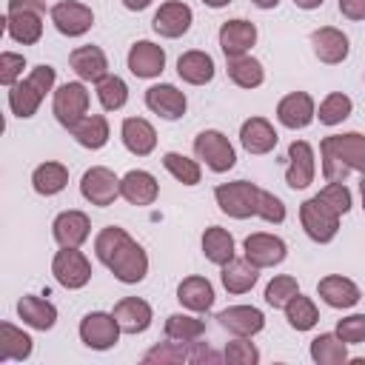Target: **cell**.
<instances>
[{
    "mask_svg": "<svg viewBox=\"0 0 365 365\" xmlns=\"http://www.w3.org/2000/svg\"><path fill=\"white\" fill-rule=\"evenodd\" d=\"M94 254L125 285H137L148 274V254L120 225H106L94 237Z\"/></svg>",
    "mask_w": 365,
    "mask_h": 365,
    "instance_id": "1",
    "label": "cell"
},
{
    "mask_svg": "<svg viewBox=\"0 0 365 365\" xmlns=\"http://www.w3.org/2000/svg\"><path fill=\"white\" fill-rule=\"evenodd\" d=\"M54 80H57V71L46 63L34 66L23 80H17L11 88H9V108L14 117L20 120H29L37 114L40 103L46 100V94L54 88Z\"/></svg>",
    "mask_w": 365,
    "mask_h": 365,
    "instance_id": "2",
    "label": "cell"
},
{
    "mask_svg": "<svg viewBox=\"0 0 365 365\" xmlns=\"http://www.w3.org/2000/svg\"><path fill=\"white\" fill-rule=\"evenodd\" d=\"M214 200L222 214L234 220H248L257 217V202H259V188L248 180H234V182H220L214 188Z\"/></svg>",
    "mask_w": 365,
    "mask_h": 365,
    "instance_id": "3",
    "label": "cell"
},
{
    "mask_svg": "<svg viewBox=\"0 0 365 365\" xmlns=\"http://www.w3.org/2000/svg\"><path fill=\"white\" fill-rule=\"evenodd\" d=\"M194 154L197 160H202L214 174H225L234 168L237 163V151L234 145L228 143V137L217 128H205L194 137Z\"/></svg>",
    "mask_w": 365,
    "mask_h": 365,
    "instance_id": "4",
    "label": "cell"
},
{
    "mask_svg": "<svg viewBox=\"0 0 365 365\" xmlns=\"http://www.w3.org/2000/svg\"><path fill=\"white\" fill-rule=\"evenodd\" d=\"M299 222H302V231L319 245L331 242L339 231V214L328 208L317 194L299 205Z\"/></svg>",
    "mask_w": 365,
    "mask_h": 365,
    "instance_id": "5",
    "label": "cell"
},
{
    "mask_svg": "<svg viewBox=\"0 0 365 365\" xmlns=\"http://www.w3.org/2000/svg\"><path fill=\"white\" fill-rule=\"evenodd\" d=\"M123 328L117 322L114 314L108 311H88L83 319H80V339L86 348L91 351H108L117 345Z\"/></svg>",
    "mask_w": 365,
    "mask_h": 365,
    "instance_id": "6",
    "label": "cell"
},
{
    "mask_svg": "<svg viewBox=\"0 0 365 365\" xmlns=\"http://www.w3.org/2000/svg\"><path fill=\"white\" fill-rule=\"evenodd\" d=\"M51 111H54V117H57V123L63 128H71L77 120H83L88 114V88H86V83L83 80L63 83L54 91Z\"/></svg>",
    "mask_w": 365,
    "mask_h": 365,
    "instance_id": "7",
    "label": "cell"
},
{
    "mask_svg": "<svg viewBox=\"0 0 365 365\" xmlns=\"http://www.w3.org/2000/svg\"><path fill=\"white\" fill-rule=\"evenodd\" d=\"M51 274L54 279L68 288V291H77V288H86L88 279H91V262L88 257L80 251V248H60L51 259Z\"/></svg>",
    "mask_w": 365,
    "mask_h": 365,
    "instance_id": "8",
    "label": "cell"
},
{
    "mask_svg": "<svg viewBox=\"0 0 365 365\" xmlns=\"http://www.w3.org/2000/svg\"><path fill=\"white\" fill-rule=\"evenodd\" d=\"M80 194H83L86 202L106 208V205H111L120 197V177L111 168H106V165H94V168H88L83 174Z\"/></svg>",
    "mask_w": 365,
    "mask_h": 365,
    "instance_id": "9",
    "label": "cell"
},
{
    "mask_svg": "<svg viewBox=\"0 0 365 365\" xmlns=\"http://www.w3.org/2000/svg\"><path fill=\"white\" fill-rule=\"evenodd\" d=\"M242 254L248 262H254L257 268H274L285 259L288 254V245L282 237L277 234H265V231H257V234H248L245 242H242Z\"/></svg>",
    "mask_w": 365,
    "mask_h": 365,
    "instance_id": "10",
    "label": "cell"
},
{
    "mask_svg": "<svg viewBox=\"0 0 365 365\" xmlns=\"http://www.w3.org/2000/svg\"><path fill=\"white\" fill-rule=\"evenodd\" d=\"M51 23L66 37H83L94 23V11L77 0H60L51 6Z\"/></svg>",
    "mask_w": 365,
    "mask_h": 365,
    "instance_id": "11",
    "label": "cell"
},
{
    "mask_svg": "<svg viewBox=\"0 0 365 365\" xmlns=\"http://www.w3.org/2000/svg\"><path fill=\"white\" fill-rule=\"evenodd\" d=\"M317 163H314V148L305 140H294L288 145V168H285V185L294 191H302L314 182Z\"/></svg>",
    "mask_w": 365,
    "mask_h": 365,
    "instance_id": "12",
    "label": "cell"
},
{
    "mask_svg": "<svg viewBox=\"0 0 365 365\" xmlns=\"http://www.w3.org/2000/svg\"><path fill=\"white\" fill-rule=\"evenodd\" d=\"M191 23H194V11H191V6H185L182 0H168V3H163V6L154 11V20H151L154 31H157L160 37H168V40L182 37V34L191 29Z\"/></svg>",
    "mask_w": 365,
    "mask_h": 365,
    "instance_id": "13",
    "label": "cell"
},
{
    "mask_svg": "<svg viewBox=\"0 0 365 365\" xmlns=\"http://www.w3.org/2000/svg\"><path fill=\"white\" fill-rule=\"evenodd\" d=\"M51 234H54L60 248H80L88 240V234H91V220H88V214L68 208V211L54 217Z\"/></svg>",
    "mask_w": 365,
    "mask_h": 365,
    "instance_id": "14",
    "label": "cell"
},
{
    "mask_svg": "<svg viewBox=\"0 0 365 365\" xmlns=\"http://www.w3.org/2000/svg\"><path fill=\"white\" fill-rule=\"evenodd\" d=\"M165 68V51L163 46L151 43V40H137L131 48H128V71L140 80H151V77H160Z\"/></svg>",
    "mask_w": 365,
    "mask_h": 365,
    "instance_id": "15",
    "label": "cell"
},
{
    "mask_svg": "<svg viewBox=\"0 0 365 365\" xmlns=\"http://www.w3.org/2000/svg\"><path fill=\"white\" fill-rule=\"evenodd\" d=\"M145 106H148V111H154L163 120H180L188 108V100L177 86L157 83V86L145 88Z\"/></svg>",
    "mask_w": 365,
    "mask_h": 365,
    "instance_id": "16",
    "label": "cell"
},
{
    "mask_svg": "<svg viewBox=\"0 0 365 365\" xmlns=\"http://www.w3.org/2000/svg\"><path fill=\"white\" fill-rule=\"evenodd\" d=\"M314 117H317V106L308 91H291L277 103V120L285 128H294V131L305 128L314 123Z\"/></svg>",
    "mask_w": 365,
    "mask_h": 365,
    "instance_id": "17",
    "label": "cell"
},
{
    "mask_svg": "<svg viewBox=\"0 0 365 365\" xmlns=\"http://www.w3.org/2000/svg\"><path fill=\"white\" fill-rule=\"evenodd\" d=\"M217 40H220V48H222L225 57L248 54L251 46L257 43V26H254L251 20H242V17H237V20H225V23L220 26Z\"/></svg>",
    "mask_w": 365,
    "mask_h": 365,
    "instance_id": "18",
    "label": "cell"
},
{
    "mask_svg": "<svg viewBox=\"0 0 365 365\" xmlns=\"http://www.w3.org/2000/svg\"><path fill=\"white\" fill-rule=\"evenodd\" d=\"M217 322L234 336H254L265 328V314L254 305H228L217 314Z\"/></svg>",
    "mask_w": 365,
    "mask_h": 365,
    "instance_id": "19",
    "label": "cell"
},
{
    "mask_svg": "<svg viewBox=\"0 0 365 365\" xmlns=\"http://www.w3.org/2000/svg\"><path fill=\"white\" fill-rule=\"evenodd\" d=\"M311 48L317 54L319 63H328V66H336L348 57L351 46H348V37L345 31L334 29V26H322V29H314L311 31Z\"/></svg>",
    "mask_w": 365,
    "mask_h": 365,
    "instance_id": "20",
    "label": "cell"
},
{
    "mask_svg": "<svg viewBox=\"0 0 365 365\" xmlns=\"http://www.w3.org/2000/svg\"><path fill=\"white\" fill-rule=\"evenodd\" d=\"M160 194V182L154 180L151 171L143 168H131L120 177V197L131 205H151Z\"/></svg>",
    "mask_w": 365,
    "mask_h": 365,
    "instance_id": "21",
    "label": "cell"
},
{
    "mask_svg": "<svg viewBox=\"0 0 365 365\" xmlns=\"http://www.w3.org/2000/svg\"><path fill=\"white\" fill-rule=\"evenodd\" d=\"M317 291H319V299L325 305H331V308H354L362 299L359 285L354 279H348V277H339V274L322 277L319 285H317Z\"/></svg>",
    "mask_w": 365,
    "mask_h": 365,
    "instance_id": "22",
    "label": "cell"
},
{
    "mask_svg": "<svg viewBox=\"0 0 365 365\" xmlns=\"http://www.w3.org/2000/svg\"><path fill=\"white\" fill-rule=\"evenodd\" d=\"M120 137L134 157H148L157 148V131L145 117H125L120 125Z\"/></svg>",
    "mask_w": 365,
    "mask_h": 365,
    "instance_id": "23",
    "label": "cell"
},
{
    "mask_svg": "<svg viewBox=\"0 0 365 365\" xmlns=\"http://www.w3.org/2000/svg\"><path fill=\"white\" fill-rule=\"evenodd\" d=\"M68 63H71L74 74L83 83H100L108 74V60H106V51L100 46H80V48H74L68 54Z\"/></svg>",
    "mask_w": 365,
    "mask_h": 365,
    "instance_id": "24",
    "label": "cell"
},
{
    "mask_svg": "<svg viewBox=\"0 0 365 365\" xmlns=\"http://www.w3.org/2000/svg\"><path fill=\"white\" fill-rule=\"evenodd\" d=\"M111 314L117 317L123 334H143V331H148V325H151V319H154L151 305H148L145 299H140V297H123V299L114 305Z\"/></svg>",
    "mask_w": 365,
    "mask_h": 365,
    "instance_id": "25",
    "label": "cell"
},
{
    "mask_svg": "<svg viewBox=\"0 0 365 365\" xmlns=\"http://www.w3.org/2000/svg\"><path fill=\"white\" fill-rule=\"evenodd\" d=\"M3 23H6V31H9V37L14 43L34 46L43 37V11H29V9L6 11Z\"/></svg>",
    "mask_w": 365,
    "mask_h": 365,
    "instance_id": "26",
    "label": "cell"
},
{
    "mask_svg": "<svg viewBox=\"0 0 365 365\" xmlns=\"http://www.w3.org/2000/svg\"><path fill=\"white\" fill-rule=\"evenodd\" d=\"M214 71H217L214 57L208 51H200V48H191V51L180 54V60H177V74L188 86H205V83H211L214 80Z\"/></svg>",
    "mask_w": 365,
    "mask_h": 365,
    "instance_id": "27",
    "label": "cell"
},
{
    "mask_svg": "<svg viewBox=\"0 0 365 365\" xmlns=\"http://www.w3.org/2000/svg\"><path fill=\"white\" fill-rule=\"evenodd\" d=\"M240 143L248 154H268L277 145V131L265 117H248L240 125Z\"/></svg>",
    "mask_w": 365,
    "mask_h": 365,
    "instance_id": "28",
    "label": "cell"
},
{
    "mask_svg": "<svg viewBox=\"0 0 365 365\" xmlns=\"http://www.w3.org/2000/svg\"><path fill=\"white\" fill-rule=\"evenodd\" d=\"M325 143L331 145V151H334L351 171L365 174V134H359V131L331 134V137H325Z\"/></svg>",
    "mask_w": 365,
    "mask_h": 365,
    "instance_id": "29",
    "label": "cell"
},
{
    "mask_svg": "<svg viewBox=\"0 0 365 365\" xmlns=\"http://www.w3.org/2000/svg\"><path fill=\"white\" fill-rule=\"evenodd\" d=\"M177 299L182 308H188L194 314H205L214 305V285L205 277H185L177 285Z\"/></svg>",
    "mask_w": 365,
    "mask_h": 365,
    "instance_id": "30",
    "label": "cell"
},
{
    "mask_svg": "<svg viewBox=\"0 0 365 365\" xmlns=\"http://www.w3.org/2000/svg\"><path fill=\"white\" fill-rule=\"evenodd\" d=\"M17 314H20V319H23L29 328H34V331H48V328H54V322H57V308H54L48 299L34 297V294L20 297Z\"/></svg>",
    "mask_w": 365,
    "mask_h": 365,
    "instance_id": "31",
    "label": "cell"
},
{
    "mask_svg": "<svg viewBox=\"0 0 365 365\" xmlns=\"http://www.w3.org/2000/svg\"><path fill=\"white\" fill-rule=\"evenodd\" d=\"M220 279H222V288H225L228 294H245V291H251V288L257 285V279H259V268H257L254 262H248L245 257H242V259L234 257L231 262L222 265Z\"/></svg>",
    "mask_w": 365,
    "mask_h": 365,
    "instance_id": "32",
    "label": "cell"
},
{
    "mask_svg": "<svg viewBox=\"0 0 365 365\" xmlns=\"http://www.w3.org/2000/svg\"><path fill=\"white\" fill-rule=\"evenodd\" d=\"M31 336L11 325V322H0V362H23L31 356Z\"/></svg>",
    "mask_w": 365,
    "mask_h": 365,
    "instance_id": "33",
    "label": "cell"
},
{
    "mask_svg": "<svg viewBox=\"0 0 365 365\" xmlns=\"http://www.w3.org/2000/svg\"><path fill=\"white\" fill-rule=\"evenodd\" d=\"M68 131H71V137H74L83 148H91V151L103 148V145L108 143V137H111V131H108V120H106L103 114H86V117L77 120Z\"/></svg>",
    "mask_w": 365,
    "mask_h": 365,
    "instance_id": "34",
    "label": "cell"
},
{
    "mask_svg": "<svg viewBox=\"0 0 365 365\" xmlns=\"http://www.w3.org/2000/svg\"><path fill=\"white\" fill-rule=\"evenodd\" d=\"M225 71H228L231 83L240 86V88H257V86H262V80H265L262 63H259L257 57H251V54L225 57Z\"/></svg>",
    "mask_w": 365,
    "mask_h": 365,
    "instance_id": "35",
    "label": "cell"
},
{
    "mask_svg": "<svg viewBox=\"0 0 365 365\" xmlns=\"http://www.w3.org/2000/svg\"><path fill=\"white\" fill-rule=\"evenodd\" d=\"M68 185V168L63 163H40L34 171H31V188L40 194V197H54L60 194L63 188Z\"/></svg>",
    "mask_w": 365,
    "mask_h": 365,
    "instance_id": "36",
    "label": "cell"
},
{
    "mask_svg": "<svg viewBox=\"0 0 365 365\" xmlns=\"http://www.w3.org/2000/svg\"><path fill=\"white\" fill-rule=\"evenodd\" d=\"M234 237L225 231V228H220V225H211V228H205V234H202V254H205V259L208 262H214V265H225V262H231L234 259Z\"/></svg>",
    "mask_w": 365,
    "mask_h": 365,
    "instance_id": "37",
    "label": "cell"
},
{
    "mask_svg": "<svg viewBox=\"0 0 365 365\" xmlns=\"http://www.w3.org/2000/svg\"><path fill=\"white\" fill-rule=\"evenodd\" d=\"M311 359L317 365H342L348 362V342L334 334H319L311 339Z\"/></svg>",
    "mask_w": 365,
    "mask_h": 365,
    "instance_id": "38",
    "label": "cell"
},
{
    "mask_svg": "<svg viewBox=\"0 0 365 365\" xmlns=\"http://www.w3.org/2000/svg\"><path fill=\"white\" fill-rule=\"evenodd\" d=\"M282 311H285V319H288V325H291L294 331H311V328L319 322V311H317L314 299L305 297V294L291 297V302H288Z\"/></svg>",
    "mask_w": 365,
    "mask_h": 365,
    "instance_id": "39",
    "label": "cell"
},
{
    "mask_svg": "<svg viewBox=\"0 0 365 365\" xmlns=\"http://www.w3.org/2000/svg\"><path fill=\"white\" fill-rule=\"evenodd\" d=\"M97 86V100H100V106L106 108V111H120L125 103H128V86H125V80L123 77H117V74H106L100 83H94Z\"/></svg>",
    "mask_w": 365,
    "mask_h": 365,
    "instance_id": "40",
    "label": "cell"
},
{
    "mask_svg": "<svg viewBox=\"0 0 365 365\" xmlns=\"http://www.w3.org/2000/svg\"><path fill=\"white\" fill-rule=\"evenodd\" d=\"M163 165H165V171H168L177 182H182V185H197L200 177H202L200 163L191 160V157H185V154H180V151H165V154H163Z\"/></svg>",
    "mask_w": 365,
    "mask_h": 365,
    "instance_id": "41",
    "label": "cell"
},
{
    "mask_svg": "<svg viewBox=\"0 0 365 365\" xmlns=\"http://www.w3.org/2000/svg\"><path fill=\"white\" fill-rule=\"evenodd\" d=\"M205 334V322L191 314H171L165 319V336L177 342H194Z\"/></svg>",
    "mask_w": 365,
    "mask_h": 365,
    "instance_id": "42",
    "label": "cell"
},
{
    "mask_svg": "<svg viewBox=\"0 0 365 365\" xmlns=\"http://www.w3.org/2000/svg\"><path fill=\"white\" fill-rule=\"evenodd\" d=\"M351 111H354L351 97H348V94H342V91H331V94L319 103L317 117H319V123H322V125H339L342 120H348V117H351Z\"/></svg>",
    "mask_w": 365,
    "mask_h": 365,
    "instance_id": "43",
    "label": "cell"
},
{
    "mask_svg": "<svg viewBox=\"0 0 365 365\" xmlns=\"http://www.w3.org/2000/svg\"><path fill=\"white\" fill-rule=\"evenodd\" d=\"M297 294H299V285L291 274H279L265 285V302L271 308H285L291 302V297H297Z\"/></svg>",
    "mask_w": 365,
    "mask_h": 365,
    "instance_id": "44",
    "label": "cell"
},
{
    "mask_svg": "<svg viewBox=\"0 0 365 365\" xmlns=\"http://www.w3.org/2000/svg\"><path fill=\"white\" fill-rule=\"evenodd\" d=\"M143 362H188V342H177V339H168V342H160L154 345L151 351L143 354Z\"/></svg>",
    "mask_w": 365,
    "mask_h": 365,
    "instance_id": "45",
    "label": "cell"
},
{
    "mask_svg": "<svg viewBox=\"0 0 365 365\" xmlns=\"http://www.w3.org/2000/svg\"><path fill=\"white\" fill-rule=\"evenodd\" d=\"M222 359L231 362V365H257L259 362V351L251 342V336H237V339H231L225 345Z\"/></svg>",
    "mask_w": 365,
    "mask_h": 365,
    "instance_id": "46",
    "label": "cell"
},
{
    "mask_svg": "<svg viewBox=\"0 0 365 365\" xmlns=\"http://www.w3.org/2000/svg\"><path fill=\"white\" fill-rule=\"evenodd\" d=\"M319 160H322V177L328 180V182H345V177L351 174V168L331 151V145L322 140L319 143Z\"/></svg>",
    "mask_w": 365,
    "mask_h": 365,
    "instance_id": "47",
    "label": "cell"
},
{
    "mask_svg": "<svg viewBox=\"0 0 365 365\" xmlns=\"http://www.w3.org/2000/svg\"><path fill=\"white\" fill-rule=\"evenodd\" d=\"M317 197H319L328 208H334L339 217L351 211V191H348V185H345V182H328Z\"/></svg>",
    "mask_w": 365,
    "mask_h": 365,
    "instance_id": "48",
    "label": "cell"
},
{
    "mask_svg": "<svg viewBox=\"0 0 365 365\" xmlns=\"http://www.w3.org/2000/svg\"><path fill=\"white\" fill-rule=\"evenodd\" d=\"M257 217L265 220V222H274L279 225L285 220V202L279 197H274L271 191H262L259 188V202H257Z\"/></svg>",
    "mask_w": 365,
    "mask_h": 365,
    "instance_id": "49",
    "label": "cell"
},
{
    "mask_svg": "<svg viewBox=\"0 0 365 365\" xmlns=\"http://www.w3.org/2000/svg\"><path fill=\"white\" fill-rule=\"evenodd\" d=\"M336 336L348 345H359L365 342V314H351L345 319L336 322Z\"/></svg>",
    "mask_w": 365,
    "mask_h": 365,
    "instance_id": "50",
    "label": "cell"
},
{
    "mask_svg": "<svg viewBox=\"0 0 365 365\" xmlns=\"http://www.w3.org/2000/svg\"><path fill=\"white\" fill-rule=\"evenodd\" d=\"M23 68H26V57L23 54H14V51H3L0 54V83L6 88H11L23 77Z\"/></svg>",
    "mask_w": 365,
    "mask_h": 365,
    "instance_id": "51",
    "label": "cell"
},
{
    "mask_svg": "<svg viewBox=\"0 0 365 365\" xmlns=\"http://www.w3.org/2000/svg\"><path fill=\"white\" fill-rule=\"evenodd\" d=\"M339 14L348 20H365V0H339Z\"/></svg>",
    "mask_w": 365,
    "mask_h": 365,
    "instance_id": "52",
    "label": "cell"
},
{
    "mask_svg": "<svg viewBox=\"0 0 365 365\" xmlns=\"http://www.w3.org/2000/svg\"><path fill=\"white\" fill-rule=\"evenodd\" d=\"M20 9L46 11V3H43V0H9V11H20Z\"/></svg>",
    "mask_w": 365,
    "mask_h": 365,
    "instance_id": "53",
    "label": "cell"
},
{
    "mask_svg": "<svg viewBox=\"0 0 365 365\" xmlns=\"http://www.w3.org/2000/svg\"><path fill=\"white\" fill-rule=\"evenodd\" d=\"M154 0H123V6L128 9V11H143V9H148Z\"/></svg>",
    "mask_w": 365,
    "mask_h": 365,
    "instance_id": "54",
    "label": "cell"
},
{
    "mask_svg": "<svg viewBox=\"0 0 365 365\" xmlns=\"http://www.w3.org/2000/svg\"><path fill=\"white\" fill-rule=\"evenodd\" d=\"M294 3H297L299 9H305V11H311V9H319L325 0H294Z\"/></svg>",
    "mask_w": 365,
    "mask_h": 365,
    "instance_id": "55",
    "label": "cell"
},
{
    "mask_svg": "<svg viewBox=\"0 0 365 365\" xmlns=\"http://www.w3.org/2000/svg\"><path fill=\"white\" fill-rule=\"evenodd\" d=\"M251 3H254L257 9H277L279 0H251Z\"/></svg>",
    "mask_w": 365,
    "mask_h": 365,
    "instance_id": "56",
    "label": "cell"
},
{
    "mask_svg": "<svg viewBox=\"0 0 365 365\" xmlns=\"http://www.w3.org/2000/svg\"><path fill=\"white\" fill-rule=\"evenodd\" d=\"M202 3H205L208 9H222V6H228L231 0H202Z\"/></svg>",
    "mask_w": 365,
    "mask_h": 365,
    "instance_id": "57",
    "label": "cell"
},
{
    "mask_svg": "<svg viewBox=\"0 0 365 365\" xmlns=\"http://www.w3.org/2000/svg\"><path fill=\"white\" fill-rule=\"evenodd\" d=\"M359 194H362V208H365V174H362V180H359Z\"/></svg>",
    "mask_w": 365,
    "mask_h": 365,
    "instance_id": "58",
    "label": "cell"
}]
</instances>
